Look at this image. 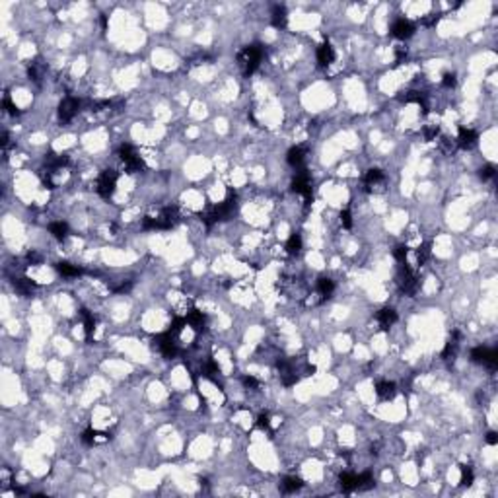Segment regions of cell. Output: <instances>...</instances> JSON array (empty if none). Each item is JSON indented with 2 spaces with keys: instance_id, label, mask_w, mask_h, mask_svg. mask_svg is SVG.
Wrapping results in <instances>:
<instances>
[{
  "instance_id": "42",
  "label": "cell",
  "mask_w": 498,
  "mask_h": 498,
  "mask_svg": "<svg viewBox=\"0 0 498 498\" xmlns=\"http://www.w3.org/2000/svg\"><path fill=\"white\" fill-rule=\"evenodd\" d=\"M395 55H397V60H401L403 56L407 55V49H405V47H397V49H395Z\"/></svg>"
},
{
  "instance_id": "9",
  "label": "cell",
  "mask_w": 498,
  "mask_h": 498,
  "mask_svg": "<svg viewBox=\"0 0 498 498\" xmlns=\"http://www.w3.org/2000/svg\"><path fill=\"white\" fill-rule=\"evenodd\" d=\"M80 111V102L76 100V98H64L62 102H60V105H58V119L62 121V123H68V121H72L74 119V115Z\"/></svg>"
},
{
  "instance_id": "32",
  "label": "cell",
  "mask_w": 498,
  "mask_h": 498,
  "mask_svg": "<svg viewBox=\"0 0 498 498\" xmlns=\"http://www.w3.org/2000/svg\"><path fill=\"white\" fill-rule=\"evenodd\" d=\"M187 325V319L185 317H175L173 321H171V327H169V333L173 335V337H177L179 333L183 331V327Z\"/></svg>"
},
{
  "instance_id": "29",
  "label": "cell",
  "mask_w": 498,
  "mask_h": 498,
  "mask_svg": "<svg viewBox=\"0 0 498 498\" xmlns=\"http://www.w3.org/2000/svg\"><path fill=\"white\" fill-rule=\"evenodd\" d=\"M428 257H430V243H422V245L417 249V263H419V265H424Z\"/></svg>"
},
{
  "instance_id": "37",
  "label": "cell",
  "mask_w": 498,
  "mask_h": 498,
  "mask_svg": "<svg viewBox=\"0 0 498 498\" xmlns=\"http://www.w3.org/2000/svg\"><path fill=\"white\" fill-rule=\"evenodd\" d=\"M2 105H4V109H6V113H10V115H18V113H20V111H18V107H16V105H14V104H12V100H10V98H8V96H6V98H4V102H2Z\"/></svg>"
},
{
  "instance_id": "1",
  "label": "cell",
  "mask_w": 498,
  "mask_h": 498,
  "mask_svg": "<svg viewBox=\"0 0 498 498\" xmlns=\"http://www.w3.org/2000/svg\"><path fill=\"white\" fill-rule=\"evenodd\" d=\"M179 220L177 207H166L158 216H144L142 218V228L144 230H169Z\"/></svg>"
},
{
  "instance_id": "36",
  "label": "cell",
  "mask_w": 498,
  "mask_h": 498,
  "mask_svg": "<svg viewBox=\"0 0 498 498\" xmlns=\"http://www.w3.org/2000/svg\"><path fill=\"white\" fill-rule=\"evenodd\" d=\"M341 222H342V226H344L346 230H350V228H352V214H350V210H348V209H344V210L341 212Z\"/></svg>"
},
{
  "instance_id": "12",
  "label": "cell",
  "mask_w": 498,
  "mask_h": 498,
  "mask_svg": "<svg viewBox=\"0 0 498 498\" xmlns=\"http://www.w3.org/2000/svg\"><path fill=\"white\" fill-rule=\"evenodd\" d=\"M187 325H191L193 329L197 333H203L205 331V325H207V317H205V314L203 312H199V310H191V312H187Z\"/></svg>"
},
{
  "instance_id": "30",
  "label": "cell",
  "mask_w": 498,
  "mask_h": 498,
  "mask_svg": "<svg viewBox=\"0 0 498 498\" xmlns=\"http://www.w3.org/2000/svg\"><path fill=\"white\" fill-rule=\"evenodd\" d=\"M473 479H475V475H473V469L469 467V465H461V485L463 487H469L471 483H473Z\"/></svg>"
},
{
  "instance_id": "19",
  "label": "cell",
  "mask_w": 498,
  "mask_h": 498,
  "mask_svg": "<svg viewBox=\"0 0 498 498\" xmlns=\"http://www.w3.org/2000/svg\"><path fill=\"white\" fill-rule=\"evenodd\" d=\"M302 487H304V481H302L300 477H286V479L280 483V491L286 493V495L296 493V491H300Z\"/></svg>"
},
{
  "instance_id": "27",
  "label": "cell",
  "mask_w": 498,
  "mask_h": 498,
  "mask_svg": "<svg viewBox=\"0 0 498 498\" xmlns=\"http://www.w3.org/2000/svg\"><path fill=\"white\" fill-rule=\"evenodd\" d=\"M300 249H302V237H300V234H292L286 241V251L290 255H298Z\"/></svg>"
},
{
  "instance_id": "31",
  "label": "cell",
  "mask_w": 498,
  "mask_h": 498,
  "mask_svg": "<svg viewBox=\"0 0 498 498\" xmlns=\"http://www.w3.org/2000/svg\"><path fill=\"white\" fill-rule=\"evenodd\" d=\"M98 436H102V432H98L94 428H88V430L82 432V442L88 444V446H94V444L98 442Z\"/></svg>"
},
{
  "instance_id": "22",
  "label": "cell",
  "mask_w": 498,
  "mask_h": 498,
  "mask_svg": "<svg viewBox=\"0 0 498 498\" xmlns=\"http://www.w3.org/2000/svg\"><path fill=\"white\" fill-rule=\"evenodd\" d=\"M55 269L62 275V277H80L84 271L80 269V267H76V265H70V263H64V261H60V263H56Z\"/></svg>"
},
{
  "instance_id": "11",
  "label": "cell",
  "mask_w": 498,
  "mask_h": 498,
  "mask_svg": "<svg viewBox=\"0 0 498 498\" xmlns=\"http://www.w3.org/2000/svg\"><path fill=\"white\" fill-rule=\"evenodd\" d=\"M479 140V134L473 131V129H465L461 127L459 129V134H457V144L463 148V150H471Z\"/></svg>"
},
{
  "instance_id": "41",
  "label": "cell",
  "mask_w": 498,
  "mask_h": 498,
  "mask_svg": "<svg viewBox=\"0 0 498 498\" xmlns=\"http://www.w3.org/2000/svg\"><path fill=\"white\" fill-rule=\"evenodd\" d=\"M487 442L491 444V446H497V444H498V434H497V432H489V434H487Z\"/></svg>"
},
{
  "instance_id": "16",
  "label": "cell",
  "mask_w": 498,
  "mask_h": 498,
  "mask_svg": "<svg viewBox=\"0 0 498 498\" xmlns=\"http://www.w3.org/2000/svg\"><path fill=\"white\" fill-rule=\"evenodd\" d=\"M376 393L382 401H391L395 397L397 389H395V384H391V382H378L376 384Z\"/></svg>"
},
{
  "instance_id": "3",
  "label": "cell",
  "mask_w": 498,
  "mask_h": 498,
  "mask_svg": "<svg viewBox=\"0 0 498 498\" xmlns=\"http://www.w3.org/2000/svg\"><path fill=\"white\" fill-rule=\"evenodd\" d=\"M117 179H119V173L115 169H105L100 173L98 177V193L100 197L104 199H111L113 193H115V187H117Z\"/></svg>"
},
{
  "instance_id": "39",
  "label": "cell",
  "mask_w": 498,
  "mask_h": 498,
  "mask_svg": "<svg viewBox=\"0 0 498 498\" xmlns=\"http://www.w3.org/2000/svg\"><path fill=\"white\" fill-rule=\"evenodd\" d=\"M424 136H426V140H434L438 136V127H426L424 129Z\"/></svg>"
},
{
  "instance_id": "8",
  "label": "cell",
  "mask_w": 498,
  "mask_h": 498,
  "mask_svg": "<svg viewBox=\"0 0 498 498\" xmlns=\"http://www.w3.org/2000/svg\"><path fill=\"white\" fill-rule=\"evenodd\" d=\"M175 337L171 335V333H160L154 341H156V344H158V350L166 356V358H175V354H177V344H175V341H173Z\"/></svg>"
},
{
  "instance_id": "24",
  "label": "cell",
  "mask_w": 498,
  "mask_h": 498,
  "mask_svg": "<svg viewBox=\"0 0 498 498\" xmlns=\"http://www.w3.org/2000/svg\"><path fill=\"white\" fill-rule=\"evenodd\" d=\"M457 346H459V333L455 331L453 335H451V339L446 342V348L442 350V358H446V360H447L449 356L453 358V356H455V352H457Z\"/></svg>"
},
{
  "instance_id": "34",
  "label": "cell",
  "mask_w": 498,
  "mask_h": 498,
  "mask_svg": "<svg viewBox=\"0 0 498 498\" xmlns=\"http://www.w3.org/2000/svg\"><path fill=\"white\" fill-rule=\"evenodd\" d=\"M395 259L399 261V263H407V255H409V247L407 245H399V247H395Z\"/></svg>"
},
{
  "instance_id": "6",
  "label": "cell",
  "mask_w": 498,
  "mask_h": 498,
  "mask_svg": "<svg viewBox=\"0 0 498 498\" xmlns=\"http://www.w3.org/2000/svg\"><path fill=\"white\" fill-rule=\"evenodd\" d=\"M292 189H294L298 195H302V197L306 199V203H312V199H314V195H312V181H310V175H308L306 169H300V171H298L296 179L292 181Z\"/></svg>"
},
{
  "instance_id": "28",
  "label": "cell",
  "mask_w": 498,
  "mask_h": 498,
  "mask_svg": "<svg viewBox=\"0 0 498 498\" xmlns=\"http://www.w3.org/2000/svg\"><path fill=\"white\" fill-rule=\"evenodd\" d=\"M372 487H374V479H372V475L368 471L358 475V491H368Z\"/></svg>"
},
{
  "instance_id": "13",
  "label": "cell",
  "mask_w": 498,
  "mask_h": 498,
  "mask_svg": "<svg viewBox=\"0 0 498 498\" xmlns=\"http://www.w3.org/2000/svg\"><path fill=\"white\" fill-rule=\"evenodd\" d=\"M286 162L296 169H304V162H306V150L300 148V146H294L288 150L286 154Z\"/></svg>"
},
{
  "instance_id": "26",
  "label": "cell",
  "mask_w": 498,
  "mask_h": 498,
  "mask_svg": "<svg viewBox=\"0 0 498 498\" xmlns=\"http://www.w3.org/2000/svg\"><path fill=\"white\" fill-rule=\"evenodd\" d=\"M82 319H84V333H86V339H88V341H92V337H94V329H96L94 315H92L88 310H82Z\"/></svg>"
},
{
  "instance_id": "14",
  "label": "cell",
  "mask_w": 498,
  "mask_h": 498,
  "mask_svg": "<svg viewBox=\"0 0 498 498\" xmlns=\"http://www.w3.org/2000/svg\"><path fill=\"white\" fill-rule=\"evenodd\" d=\"M335 49H333L331 43H323L317 47V60L321 66H329L333 60H335Z\"/></svg>"
},
{
  "instance_id": "38",
  "label": "cell",
  "mask_w": 498,
  "mask_h": 498,
  "mask_svg": "<svg viewBox=\"0 0 498 498\" xmlns=\"http://www.w3.org/2000/svg\"><path fill=\"white\" fill-rule=\"evenodd\" d=\"M257 426H259L261 430L271 428V419H269V415H259V419H257Z\"/></svg>"
},
{
  "instance_id": "35",
  "label": "cell",
  "mask_w": 498,
  "mask_h": 498,
  "mask_svg": "<svg viewBox=\"0 0 498 498\" xmlns=\"http://www.w3.org/2000/svg\"><path fill=\"white\" fill-rule=\"evenodd\" d=\"M442 84H444V88H455V84H457L455 74H453V72H446L442 78Z\"/></svg>"
},
{
  "instance_id": "21",
  "label": "cell",
  "mask_w": 498,
  "mask_h": 498,
  "mask_svg": "<svg viewBox=\"0 0 498 498\" xmlns=\"http://www.w3.org/2000/svg\"><path fill=\"white\" fill-rule=\"evenodd\" d=\"M317 292L321 294V298H323V300L331 298L333 292H335V282H333L331 278L321 277L319 280H317Z\"/></svg>"
},
{
  "instance_id": "15",
  "label": "cell",
  "mask_w": 498,
  "mask_h": 498,
  "mask_svg": "<svg viewBox=\"0 0 498 498\" xmlns=\"http://www.w3.org/2000/svg\"><path fill=\"white\" fill-rule=\"evenodd\" d=\"M395 321H397V312L393 308H384L378 312V323L382 325V329H389Z\"/></svg>"
},
{
  "instance_id": "25",
  "label": "cell",
  "mask_w": 498,
  "mask_h": 498,
  "mask_svg": "<svg viewBox=\"0 0 498 498\" xmlns=\"http://www.w3.org/2000/svg\"><path fill=\"white\" fill-rule=\"evenodd\" d=\"M286 24H288L286 8H284V6H277V8L273 10V26L278 27V29H282V27H286Z\"/></svg>"
},
{
  "instance_id": "40",
  "label": "cell",
  "mask_w": 498,
  "mask_h": 498,
  "mask_svg": "<svg viewBox=\"0 0 498 498\" xmlns=\"http://www.w3.org/2000/svg\"><path fill=\"white\" fill-rule=\"evenodd\" d=\"M243 386H245V388H251V389H257L259 388V382H257L253 376H245V378H243Z\"/></svg>"
},
{
  "instance_id": "20",
  "label": "cell",
  "mask_w": 498,
  "mask_h": 498,
  "mask_svg": "<svg viewBox=\"0 0 498 498\" xmlns=\"http://www.w3.org/2000/svg\"><path fill=\"white\" fill-rule=\"evenodd\" d=\"M384 181H386L384 171H382V169H378V167L368 169V173H366V177H364V183H366L370 189H374L376 185H380V183H384Z\"/></svg>"
},
{
  "instance_id": "10",
  "label": "cell",
  "mask_w": 498,
  "mask_h": 498,
  "mask_svg": "<svg viewBox=\"0 0 498 498\" xmlns=\"http://www.w3.org/2000/svg\"><path fill=\"white\" fill-rule=\"evenodd\" d=\"M391 33H393L397 39H409V37H413V33H415V26H413L409 20L401 18V20H397V22L391 26Z\"/></svg>"
},
{
  "instance_id": "5",
  "label": "cell",
  "mask_w": 498,
  "mask_h": 498,
  "mask_svg": "<svg viewBox=\"0 0 498 498\" xmlns=\"http://www.w3.org/2000/svg\"><path fill=\"white\" fill-rule=\"evenodd\" d=\"M471 358H473V362L483 364V366H487V368H491V370H495L498 366V352L495 348L477 346V348L471 350Z\"/></svg>"
},
{
  "instance_id": "2",
  "label": "cell",
  "mask_w": 498,
  "mask_h": 498,
  "mask_svg": "<svg viewBox=\"0 0 498 498\" xmlns=\"http://www.w3.org/2000/svg\"><path fill=\"white\" fill-rule=\"evenodd\" d=\"M261 58H263V49L259 45H249V47H245L237 55V64L241 66V72L245 76H249V74H253L257 70Z\"/></svg>"
},
{
  "instance_id": "23",
  "label": "cell",
  "mask_w": 498,
  "mask_h": 498,
  "mask_svg": "<svg viewBox=\"0 0 498 498\" xmlns=\"http://www.w3.org/2000/svg\"><path fill=\"white\" fill-rule=\"evenodd\" d=\"M49 232L53 234V237L58 241H64L68 237V224L66 222H53L49 226Z\"/></svg>"
},
{
  "instance_id": "7",
  "label": "cell",
  "mask_w": 498,
  "mask_h": 498,
  "mask_svg": "<svg viewBox=\"0 0 498 498\" xmlns=\"http://www.w3.org/2000/svg\"><path fill=\"white\" fill-rule=\"evenodd\" d=\"M399 284L401 290L407 294H415L417 292V277L413 273V269L409 267V263H401V275H399Z\"/></svg>"
},
{
  "instance_id": "33",
  "label": "cell",
  "mask_w": 498,
  "mask_h": 498,
  "mask_svg": "<svg viewBox=\"0 0 498 498\" xmlns=\"http://www.w3.org/2000/svg\"><path fill=\"white\" fill-rule=\"evenodd\" d=\"M497 175V169H495V166H485V167H481V171H479V177L483 179V181H489V179H493Z\"/></svg>"
},
{
  "instance_id": "18",
  "label": "cell",
  "mask_w": 498,
  "mask_h": 498,
  "mask_svg": "<svg viewBox=\"0 0 498 498\" xmlns=\"http://www.w3.org/2000/svg\"><path fill=\"white\" fill-rule=\"evenodd\" d=\"M339 481H341V489L344 493L358 491V475H354V473H342Z\"/></svg>"
},
{
  "instance_id": "4",
  "label": "cell",
  "mask_w": 498,
  "mask_h": 498,
  "mask_svg": "<svg viewBox=\"0 0 498 498\" xmlns=\"http://www.w3.org/2000/svg\"><path fill=\"white\" fill-rule=\"evenodd\" d=\"M119 158L125 162V166L129 169V173H134V171H140L144 169V162L142 158L136 154V150L131 146V144H123L119 148Z\"/></svg>"
},
{
  "instance_id": "17",
  "label": "cell",
  "mask_w": 498,
  "mask_h": 498,
  "mask_svg": "<svg viewBox=\"0 0 498 498\" xmlns=\"http://www.w3.org/2000/svg\"><path fill=\"white\" fill-rule=\"evenodd\" d=\"M14 288H16L18 294L29 296V294L37 288V284H35L33 280H29V278H16V280H14Z\"/></svg>"
}]
</instances>
